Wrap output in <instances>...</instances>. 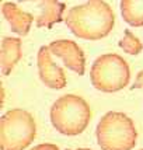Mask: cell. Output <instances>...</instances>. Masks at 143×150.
<instances>
[{
	"mask_svg": "<svg viewBox=\"0 0 143 150\" xmlns=\"http://www.w3.org/2000/svg\"><path fill=\"white\" fill-rule=\"evenodd\" d=\"M66 25L77 38L97 41L112 31L115 16L104 0H88L84 4L72 7L66 16Z\"/></svg>",
	"mask_w": 143,
	"mask_h": 150,
	"instance_id": "6da1fadb",
	"label": "cell"
},
{
	"mask_svg": "<svg viewBox=\"0 0 143 150\" xmlns=\"http://www.w3.org/2000/svg\"><path fill=\"white\" fill-rule=\"evenodd\" d=\"M90 105L84 98L66 94L58 98L51 108V122L53 128L66 136H77L90 122Z\"/></svg>",
	"mask_w": 143,
	"mask_h": 150,
	"instance_id": "7a4b0ae2",
	"label": "cell"
},
{
	"mask_svg": "<svg viewBox=\"0 0 143 150\" xmlns=\"http://www.w3.org/2000/svg\"><path fill=\"white\" fill-rule=\"evenodd\" d=\"M96 136L103 150H132L136 144L137 132L126 114L110 111L100 119Z\"/></svg>",
	"mask_w": 143,
	"mask_h": 150,
	"instance_id": "3957f363",
	"label": "cell"
},
{
	"mask_svg": "<svg viewBox=\"0 0 143 150\" xmlns=\"http://www.w3.org/2000/svg\"><path fill=\"white\" fill-rule=\"evenodd\" d=\"M90 79L93 86L103 93H115L125 88L130 80L129 65L117 53L98 56L91 66Z\"/></svg>",
	"mask_w": 143,
	"mask_h": 150,
	"instance_id": "277c9868",
	"label": "cell"
},
{
	"mask_svg": "<svg viewBox=\"0 0 143 150\" xmlns=\"http://www.w3.org/2000/svg\"><path fill=\"white\" fill-rule=\"evenodd\" d=\"M37 125L25 110H10L1 117L0 139L1 150H24L34 142Z\"/></svg>",
	"mask_w": 143,
	"mask_h": 150,
	"instance_id": "5b68a950",
	"label": "cell"
},
{
	"mask_svg": "<svg viewBox=\"0 0 143 150\" xmlns=\"http://www.w3.org/2000/svg\"><path fill=\"white\" fill-rule=\"evenodd\" d=\"M52 55L63 60L66 67L83 76L86 72V58L80 46L70 39H58L49 44Z\"/></svg>",
	"mask_w": 143,
	"mask_h": 150,
	"instance_id": "8992f818",
	"label": "cell"
},
{
	"mask_svg": "<svg viewBox=\"0 0 143 150\" xmlns=\"http://www.w3.org/2000/svg\"><path fill=\"white\" fill-rule=\"evenodd\" d=\"M38 72L42 83L53 90L66 87V76L62 67L56 66L52 60V52L49 46H41L38 51Z\"/></svg>",
	"mask_w": 143,
	"mask_h": 150,
	"instance_id": "52a82bcc",
	"label": "cell"
},
{
	"mask_svg": "<svg viewBox=\"0 0 143 150\" xmlns=\"http://www.w3.org/2000/svg\"><path fill=\"white\" fill-rule=\"evenodd\" d=\"M21 1H34L41 8L37 18V27L39 28H52L53 24L60 23L63 20L66 4L59 3V0H21Z\"/></svg>",
	"mask_w": 143,
	"mask_h": 150,
	"instance_id": "ba28073f",
	"label": "cell"
},
{
	"mask_svg": "<svg viewBox=\"0 0 143 150\" xmlns=\"http://www.w3.org/2000/svg\"><path fill=\"white\" fill-rule=\"evenodd\" d=\"M1 13L4 18L8 21L11 31L18 35H27L30 33L31 24L34 21V16L31 13L23 11L16 3L7 1L1 6Z\"/></svg>",
	"mask_w": 143,
	"mask_h": 150,
	"instance_id": "9c48e42d",
	"label": "cell"
},
{
	"mask_svg": "<svg viewBox=\"0 0 143 150\" xmlns=\"http://www.w3.org/2000/svg\"><path fill=\"white\" fill-rule=\"evenodd\" d=\"M21 59V39L4 37L1 39V73L8 76Z\"/></svg>",
	"mask_w": 143,
	"mask_h": 150,
	"instance_id": "30bf717a",
	"label": "cell"
},
{
	"mask_svg": "<svg viewBox=\"0 0 143 150\" xmlns=\"http://www.w3.org/2000/svg\"><path fill=\"white\" fill-rule=\"evenodd\" d=\"M121 13L130 27H143V0H121Z\"/></svg>",
	"mask_w": 143,
	"mask_h": 150,
	"instance_id": "8fae6325",
	"label": "cell"
},
{
	"mask_svg": "<svg viewBox=\"0 0 143 150\" xmlns=\"http://www.w3.org/2000/svg\"><path fill=\"white\" fill-rule=\"evenodd\" d=\"M119 46H121L126 53H129V55H137V53L142 52V49H143V45H142V42H140V39L136 38V37L130 33V31H128V30L125 31L124 38L119 41Z\"/></svg>",
	"mask_w": 143,
	"mask_h": 150,
	"instance_id": "7c38bea8",
	"label": "cell"
},
{
	"mask_svg": "<svg viewBox=\"0 0 143 150\" xmlns=\"http://www.w3.org/2000/svg\"><path fill=\"white\" fill-rule=\"evenodd\" d=\"M31 150H59V147L56 144H52V143H42L33 147Z\"/></svg>",
	"mask_w": 143,
	"mask_h": 150,
	"instance_id": "4fadbf2b",
	"label": "cell"
},
{
	"mask_svg": "<svg viewBox=\"0 0 143 150\" xmlns=\"http://www.w3.org/2000/svg\"><path fill=\"white\" fill-rule=\"evenodd\" d=\"M132 88H143V70L137 73L136 81H135V84L132 86Z\"/></svg>",
	"mask_w": 143,
	"mask_h": 150,
	"instance_id": "5bb4252c",
	"label": "cell"
},
{
	"mask_svg": "<svg viewBox=\"0 0 143 150\" xmlns=\"http://www.w3.org/2000/svg\"><path fill=\"white\" fill-rule=\"evenodd\" d=\"M76 150H91V149H76Z\"/></svg>",
	"mask_w": 143,
	"mask_h": 150,
	"instance_id": "9a60e30c",
	"label": "cell"
},
{
	"mask_svg": "<svg viewBox=\"0 0 143 150\" xmlns=\"http://www.w3.org/2000/svg\"><path fill=\"white\" fill-rule=\"evenodd\" d=\"M142 150H143V149H142Z\"/></svg>",
	"mask_w": 143,
	"mask_h": 150,
	"instance_id": "2e32d148",
	"label": "cell"
}]
</instances>
